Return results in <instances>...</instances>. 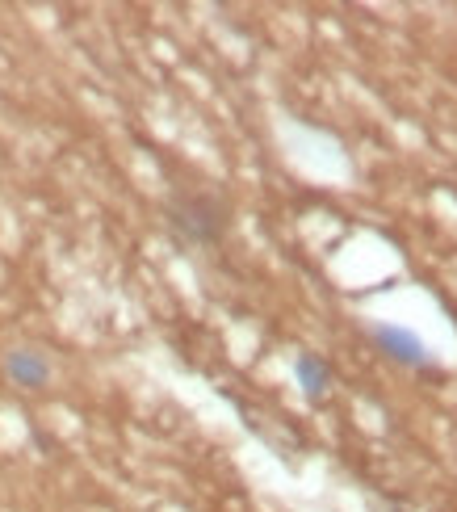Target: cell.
<instances>
[{
  "label": "cell",
  "instance_id": "obj_1",
  "mask_svg": "<svg viewBox=\"0 0 457 512\" xmlns=\"http://www.w3.org/2000/svg\"><path fill=\"white\" fill-rule=\"evenodd\" d=\"M168 231L185 248H214L231 231V206L210 189H177L168 198Z\"/></svg>",
  "mask_w": 457,
  "mask_h": 512
},
{
  "label": "cell",
  "instance_id": "obj_2",
  "mask_svg": "<svg viewBox=\"0 0 457 512\" xmlns=\"http://www.w3.org/2000/svg\"><path fill=\"white\" fill-rule=\"evenodd\" d=\"M369 336H374V345L390 357V361H399V366H411V370H428L432 366V353L428 345L416 336V332H407L399 324H369Z\"/></svg>",
  "mask_w": 457,
  "mask_h": 512
},
{
  "label": "cell",
  "instance_id": "obj_3",
  "mask_svg": "<svg viewBox=\"0 0 457 512\" xmlns=\"http://www.w3.org/2000/svg\"><path fill=\"white\" fill-rule=\"evenodd\" d=\"M5 374H9L13 387L38 391V387H47L51 382V361H47V353H38V349H13L5 357Z\"/></svg>",
  "mask_w": 457,
  "mask_h": 512
},
{
  "label": "cell",
  "instance_id": "obj_4",
  "mask_svg": "<svg viewBox=\"0 0 457 512\" xmlns=\"http://www.w3.org/2000/svg\"><path fill=\"white\" fill-rule=\"evenodd\" d=\"M294 378H298L302 395H307L311 403H323L332 391V366L319 353H298L294 357Z\"/></svg>",
  "mask_w": 457,
  "mask_h": 512
}]
</instances>
